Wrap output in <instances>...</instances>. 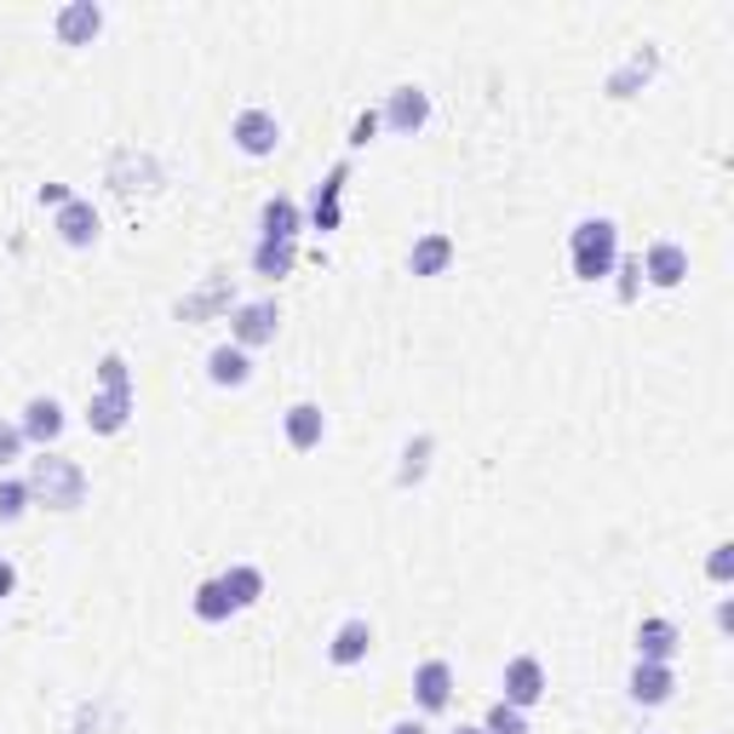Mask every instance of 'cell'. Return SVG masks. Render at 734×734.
Instances as JSON below:
<instances>
[{"mask_svg":"<svg viewBox=\"0 0 734 734\" xmlns=\"http://www.w3.org/2000/svg\"><path fill=\"white\" fill-rule=\"evenodd\" d=\"M414 700H419V712H448V700H453V666L448 660H425L414 671Z\"/></svg>","mask_w":734,"mask_h":734,"instance_id":"cell-7","label":"cell"},{"mask_svg":"<svg viewBox=\"0 0 734 734\" xmlns=\"http://www.w3.org/2000/svg\"><path fill=\"white\" fill-rule=\"evenodd\" d=\"M391 734H430V729H425V723H414V718H408V723H396V729H391Z\"/></svg>","mask_w":734,"mask_h":734,"instance_id":"cell-33","label":"cell"},{"mask_svg":"<svg viewBox=\"0 0 734 734\" xmlns=\"http://www.w3.org/2000/svg\"><path fill=\"white\" fill-rule=\"evenodd\" d=\"M126 414H133V379H126V362L121 357H104V368H98V396L87 408V425L98 430V437H115V430L126 425Z\"/></svg>","mask_w":734,"mask_h":734,"instance_id":"cell-2","label":"cell"},{"mask_svg":"<svg viewBox=\"0 0 734 734\" xmlns=\"http://www.w3.org/2000/svg\"><path fill=\"white\" fill-rule=\"evenodd\" d=\"M545 695V666L534 660V654H517L511 666H505V705H517V712H528Z\"/></svg>","mask_w":734,"mask_h":734,"instance_id":"cell-5","label":"cell"},{"mask_svg":"<svg viewBox=\"0 0 734 734\" xmlns=\"http://www.w3.org/2000/svg\"><path fill=\"white\" fill-rule=\"evenodd\" d=\"M368 648H373V625L368 620H345L334 631V643H327V660H334V666H357V660H368Z\"/></svg>","mask_w":734,"mask_h":734,"instance_id":"cell-13","label":"cell"},{"mask_svg":"<svg viewBox=\"0 0 734 734\" xmlns=\"http://www.w3.org/2000/svg\"><path fill=\"white\" fill-rule=\"evenodd\" d=\"M30 499H41L46 511H75L87 499V471L64 453H41L30 460Z\"/></svg>","mask_w":734,"mask_h":734,"instance_id":"cell-1","label":"cell"},{"mask_svg":"<svg viewBox=\"0 0 734 734\" xmlns=\"http://www.w3.org/2000/svg\"><path fill=\"white\" fill-rule=\"evenodd\" d=\"M230 138L247 149V156H275V144H282V121H275L270 110H241Z\"/></svg>","mask_w":734,"mask_h":734,"instance_id":"cell-4","label":"cell"},{"mask_svg":"<svg viewBox=\"0 0 734 734\" xmlns=\"http://www.w3.org/2000/svg\"><path fill=\"white\" fill-rule=\"evenodd\" d=\"M207 379H213V385H247V379H252L247 350L241 345H218L213 357H207Z\"/></svg>","mask_w":734,"mask_h":734,"instance_id":"cell-18","label":"cell"},{"mask_svg":"<svg viewBox=\"0 0 734 734\" xmlns=\"http://www.w3.org/2000/svg\"><path fill=\"white\" fill-rule=\"evenodd\" d=\"M321 437H327V419H321L316 402H298V408H287V442H293L298 453H310Z\"/></svg>","mask_w":734,"mask_h":734,"instance_id":"cell-15","label":"cell"},{"mask_svg":"<svg viewBox=\"0 0 734 734\" xmlns=\"http://www.w3.org/2000/svg\"><path fill=\"white\" fill-rule=\"evenodd\" d=\"M293 241H259V252H252V270L259 275H270V282H282V275L293 270Z\"/></svg>","mask_w":734,"mask_h":734,"instance_id":"cell-22","label":"cell"},{"mask_svg":"<svg viewBox=\"0 0 734 734\" xmlns=\"http://www.w3.org/2000/svg\"><path fill=\"white\" fill-rule=\"evenodd\" d=\"M637 264H643V275H648L654 287H677L682 275H689V252H682L677 241H654Z\"/></svg>","mask_w":734,"mask_h":734,"instance_id":"cell-8","label":"cell"},{"mask_svg":"<svg viewBox=\"0 0 734 734\" xmlns=\"http://www.w3.org/2000/svg\"><path fill=\"white\" fill-rule=\"evenodd\" d=\"M379 126H385V121H379V110H362V115H357V126H350V144H373Z\"/></svg>","mask_w":734,"mask_h":734,"instance_id":"cell-27","label":"cell"},{"mask_svg":"<svg viewBox=\"0 0 734 734\" xmlns=\"http://www.w3.org/2000/svg\"><path fill=\"white\" fill-rule=\"evenodd\" d=\"M259 230H264V241H293V236H298V201H287V195L264 201Z\"/></svg>","mask_w":734,"mask_h":734,"instance_id":"cell-19","label":"cell"},{"mask_svg":"<svg viewBox=\"0 0 734 734\" xmlns=\"http://www.w3.org/2000/svg\"><path fill=\"white\" fill-rule=\"evenodd\" d=\"M453 734H488V729H453Z\"/></svg>","mask_w":734,"mask_h":734,"instance_id":"cell-34","label":"cell"},{"mask_svg":"<svg viewBox=\"0 0 734 734\" xmlns=\"http://www.w3.org/2000/svg\"><path fill=\"white\" fill-rule=\"evenodd\" d=\"M64 437V408H58V402L53 396H35L30 402V408H23V442H58Z\"/></svg>","mask_w":734,"mask_h":734,"instance_id":"cell-11","label":"cell"},{"mask_svg":"<svg viewBox=\"0 0 734 734\" xmlns=\"http://www.w3.org/2000/svg\"><path fill=\"white\" fill-rule=\"evenodd\" d=\"M12 586H18V568L0 563V597H12Z\"/></svg>","mask_w":734,"mask_h":734,"instance_id":"cell-32","label":"cell"},{"mask_svg":"<svg viewBox=\"0 0 734 734\" xmlns=\"http://www.w3.org/2000/svg\"><path fill=\"white\" fill-rule=\"evenodd\" d=\"M23 453V425H0V471Z\"/></svg>","mask_w":734,"mask_h":734,"instance_id":"cell-26","label":"cell"},{"mask_svg":"<svg viewBox=\"0 0 734 734\" xmlns=\"http://www.w3.org/2000/svg\"><path fill=\"white\" fill-rule=\"evenodd\" d=\"M23 511H30V483L7 476V483H0V522H18Z\"/></svg>","mask_w":734,"mask_h":734,"instance_id":"cell-24","label":"cell"},{"mask_svg":"<svg viewBox=\"0 0 734 734\" xmlns=\"http://www.w3.org/2000/svg\"><path fill=\"white\" fill-rule=\"evenodd\" d=\"M69 201H75V195H69L64 184H46V190H41V207H69Z\"/></svg>","mask_w":734,"mask_h":734,"instance_id":"cell-31","label":"cell"},{"mask_svg":"<svg viewBox=\"0 0 734 734\" xmlns=\"http://www.w3.org/2000/svg\"><path fill=\"white\" fill-rule=\"evenodd\" d=\"M275 327H282V310H275V298H264V305H241V310L230 316V334H236L241 350L275 339Z\"/></svg>","mask_w":734,"mask_h":734,"instance_id":"cell-6","label":"cell"},{"mask_svg":"<svg viewBox=\"0 0 734 734\" xmlns=\"http://www.w3.org/2000/svg\"><path fill=\"white\" fill-rule=\"evenodd\" d=\"M483 729H488V734H528V718L517 712V705H505V700H499L494 712H488V723H483Z\"/></svg>","mask_w":734,"mask_h":734,"instance_id":"cell-25","label":"cell"},{"mask_svg":"<svg viewBox=\"0 0 734 734\" xmlns=\"http://www.w3.org/2000/svg\"><path fill=\"white\" fill-rule=\"evenodd\" d=\"M345 179H350V167H334V172H327V184H316V201H310L316 230H339V195H345Z\"/></svg>","mask_w":734,"mask_h":734,"instance_id":"cell-16","label":"cell"},{"mask_svg":"<svg viewBox=\"0 0 734 734\" xmlns=\"http://www.w3.org/2000/svg\"><path fill=\"white\" fill-rule=\"evenodd\" d=\"M425 453H430V442H425V437H419V442H414V448H408V471H402V476H408V483H414V476H419V471H425Z\"/></svg>","mask_w":734,"mask_h":734,"instance_id":"cell-29","label":"cell"},{"mask_svg":"<svg viewBox=\"0 0 734 734\" xmlns=\"http://www.w3.org/2000/svg\"><path fill=\"white\" fill-rule=\"evenodd\" d=\"M98 30H104V7H92V0H75V7L58 12V41L64 46H87Z\"/></svg>","mask_w":734,"mask_h":734,"instance_id":"cell-10","label":"cell"},{"mask_svg":"<svg viewBox=\"0 0 734 734\" xmlns=\"http://www.w3.org/2000/svg\"><path fill=\"white\" fill-rule=\"evenodd\" d=\"M218 586L230 591L236 609H252V602L264 597V574H259V568H247V563H236L230 574H218Z\"/></svg>","mask_w":734,"mask_h":734,"instance_id":"cell-21","label":"cell"},{"mask_svg":"<svg viewBox=\"0 0 734 734\" xmlns=\"http://www.w3.org/2000/svg\"><path fill=\"white\" fill-rule=\"evenodd\" d=\"M620 275H625V282H620V298H631V293H637V275H643V264H637V259H625V264H620Z\"/></svg>","mask_w":734,"mask_h":734,"instance_id":"cell-30","label":"cell"},{"mask_svg":"<svg viewBox=\"0 0 734 734\" xmlns=\"http://www.w3.org/2000/svg\"><path fill=\"white\" fill-rule=\"evenodd\" d=\"M671 666H660V660H637V671H631V700L637 705H666L671 700Z\"/></svg>","mask_w":734,"mask_h":734,"instance_id":"cell-12","label":"cell"},{"mask_svg":"<svg viewBox=\"0 0 734 734\" xmlns=\"http://www.w3.org/2000/svg\"><path fill=\"white\" fill-rule=\"evenodd\" d=\"M614 252H620V230L609 218H586L568 241V259H574L579 282H602V275L614 270Z\"/></svg>","mask_w":734,"mask_h":734,"instance_id":"cell-3","label":"cell"},{"mask_svg":"<svg viewBox=\"0 0 734 734\" xmlns=\"http://www.w3.org/2000/svg\"><path fill=\"white\" fill-rule=\"evenodd\" d=\"M705 574H712L718 586H723V579L734 574V545H718V551H712V563H705Z\"/></svg>","mask_w":734,"mask_h":734,"instance_id":"cell-28","label":"cell"},{"mask_svg":"<svg viewBox=\"0 0 734 734\" xmlns=\"http://www.w3.org/2000/svg\"><path fill=\"white\" fill-rule=\"evenodd\" d=\"M453 264V241L442 236V230H430L425 241H414V252H408V270L414 275H442Z\"/></svg>","mask_w":734,"mask_h":734,"instance_id":"cell-17","label":"cell"},{"mask_svg":"<svg viewBox=\"0 0 734 734\" xmlns=\"http://www.w3.org/2000/svg\"><path fill=\"white\" fill-rule=\"evenodd\" d=\"M379 121H391L396 133H419V126L430 121V98H425L419 87H396V92H391V104L379 110Z\"/></svg>","mask_w":734,"mask_h":734,"instance_id":"cell-9","label":"cell"},{"mask_svg":"<svg viewBox=\"0 0 734 734\" xmlns=\"http://www.w3.org/2000/svg\"><path fill=\"white\" fill-rule=\"evenodd\" d=\"M637 654H643V660H671V654H677V625L671 620H643L637 625Z\"/></svg>","mask_w":734,"mask_h":734,"instance_id":"cell-20","label":"cell"},{"mask_svg":"<svg viewBox=\"0 0 734 734\" xmlns=\"http://www.w3.org/2000/svg\"><path fill=\"white\" fill-rule=\"evenodd\" d=\"M236 614V602H230V591L218 586V579H207V586L195 591V620H207V625H218V620H230Z\"/></svg>","mask_w":734,"mask_h":734,"instance_id":"cell-23","label":"cell"},{"mask_svg":"<svg viewBox=\"0 0 734 734\" xmlns=\"http://www.w3.org/2000/svg\"><path fill=\"white\" fill-rule=\"evenodd\" d=\"M58 236L69 247H92L98 241V213L92 201H69V207H58Z\"/></svg>","mask_w":734,"mask_h":734,"instance_id":"cell-14","label":"cell"}]
</instances>
